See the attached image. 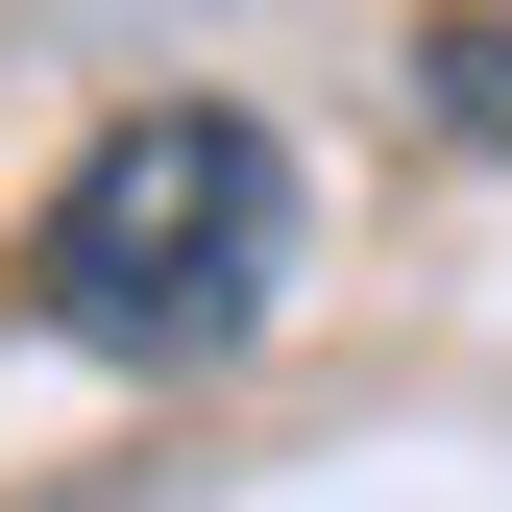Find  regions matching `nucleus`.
<instances>
[{"mask_svg":"<svg viewBox=\"0 0 512 512\" xmlns=\"http://www.w3.org/2000/svg\"><path fill=\"white\" fill-rule=\"evenodd\" d=\"M25 317L74 366H147V391H196L293 317V147L244 98H122L74 171H49L25 220Z\"/></svg>","mask_w":512,"mask_h":512,"instance_id":"nucleus-1","label":"nucleus"},{"mask_svg":"<svg viewBox=\"0 0 512 512\" xmlns=\"http://www.w3.org/2000/svg\"><path fill=\"white\" fill-rule=\"evenodd\" d=\"M415 98L464 122V147H512V25H439V49H415Z\"/></svg>","mask_w":512,"mask_h":512,"instance_id":"nucleus-2","label":"nucleus"}]
</instances>
